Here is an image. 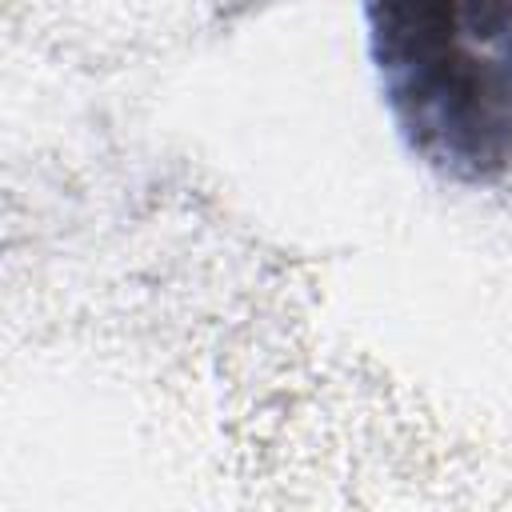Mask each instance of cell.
Instances as JSON below:
<instances>
[{
	"mask_svg": "<svg viewBox=\"0 0 512 512\" xmlns=\"http://www.w3.org/2000/svg\"><path fill=\"white\" fill-rule=\"evenodd\" d=\"M368 52L404 144L456 184L512 172V0L368 8Z\"/></svg>",
	"mask_w": 512,
	"mask_h": 512,
	"instance_id": "1",
	"label": "cell"
}]
</instances>
